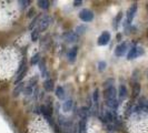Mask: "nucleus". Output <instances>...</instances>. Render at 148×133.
Masks as SVG:
<instances>
[{
    "instance_id": "1",
    "label": "nucleus",
    "mask_w": 148,
    "mask_h": 133,
    "mask_svg": "<svg viewBox=\"0 0 148 133\" xmlns=\"http://www.w3.org/2000/svg\"><path fill=\"white\" fill-rule=\"evenodd\" d=\"M144 48H141L139 45H137V44H134L133 47L129 49V51L127 53V59L128 60H133V59H136V58H138V57H140L144 54Z\"/></svg>"
},
{
    "instance_id": "2",
    "label": "nucleus",
    "mask_w": 148,
    "mask_h": 133,
    "mask_svg": "<svg viewBox=\"0 0 148 133\" xmlns=\"http://www.w3.org/2000/svg\"><path fill=\"white\" fill-rule=\"evenodd\" d=\"M137 9H138V6H137V3L136 2H134L133 5L129 7V9L127 10V14H126V27L127 26H130L132 24V22H133L134 18H135V16L137 14Z\"/></svg>"
},
{
    "instance_id": "3",
    "label": "nucleus",
    "mask_w": 148,
    "mask_h": 133,
    "mask_svg": "<svg viewBox=\"0 0 148 133\" xmlns=\"http://www.w3.org/2000/svg\"><path fill=\"white\" fill-rule=\"evenodd\" d=\"M52 19L50 16L48 15H44L41 17V19H40V21L38 23L37 26V29L40 31V32H42V31H46V30L48 29V27L50 26V23H51Z\"/></svg>"
},
{
    "instance_id": "4",
    "label": "nucleus",
    "mask_w": 148,
    "mask_h": 133,
    "mask_svg": "<svg viewBox=\"0 0 148 133\" xmlns=\"http://www.w3.org/2000/svg\"><path fill=\"white\" fill-rule=\"evenodd\" d=\"M79 16V19L84 22H91L94 20V12L90 10V9H82V11L78 14Z\"/></svg>"
},
{
    "instance_id": "5",
    "label": "nucleus",
    "mask_w": 148,
    "mask_h": 133,
    "mask_svg": "<svg viewBox=\"0 0 148 133\" xmlns=\"http://www.w3.org/2000/svg\"><path fill=\"white\" fill-rule=\"evenodd\" d=\"M62 39L66 41L67 43H75V42H77V41H78L79 36H78L75 31L69 30V31H66V32H64V33H62Z\"/></svg>"
},
{
    "instance_id": "6",
    "label": "nucleus",
    "mask_w": 148,
    "mask_h": 133,
    "mask_svg": "<svg viewBox=\"0 0 148 133\" xmlns=\"http://www.w3.org/2000/svg\"><path fill=\"white\" fill-rule=\"evenodd\" d=\"M110 39H111L110 32L104 31V32H101V35H100V36L98 37V39H97V44L100 45V47L107 45V44L110 42Z\"/></svg>"
},
{
    "instance_id": "7",
    "label": "nucleus",
    "mask_w": 148,
    "mask_h": 133,
    "mask_svg": "<svg viewBox=\"0 0 148 133\" xmlns=\"http://www.w3.org/2000/svg\"><path fill=\"white\" fill-rule=\"evenodd\" d=\"M127 50H128V43H127L126 41H124V42H121V43H119L117 47H116V49H115V56L116 57H124L125 54H126Z\"/></svg>"
},
{
    "instance_id": "8",
    "label": "nucleus",
    "mask_w": 148,
    "mask_h": 133,
    "mask_svg": "<svg viewBox=\"0 0 148 133\" xmlns=\"http://www.w3.org/2000/svg\"><path fill=\"white\" fill-rule=\"evenodd\" d=\"M118 92L115 86L105 89V100H111V99H117Z\"/></svg>"
},
{
    "instance_id": "9",
    "label": "nucleus",
    "mask_w": 148,
    "mask_h": 133,
    "mask_svg": "<svg viewBox=\"0 0 148 133\" xmlns=\"http://www.w3.org/2000/svg\"><path fill=\"white\" fill-rule=\"evenodd\" d=\"M77 54H78V47H73L69 51H68V54H67V58H68V61L70 63H74L76 61V58H77Z\"/></svg>"
},
{
    "instance_id": "10",
    "label": "nucleus",
    "mask_w": 148,
    "mask_h": 133,
    "mask_svg": "<svg viewBox=\"0 0 148 133\" xmlns=\"http://www.w3.org/2000/svg\"><path fill=\"white\" fill-rule=\"evenodd\" d=\"M39 64V70H40V73H41V77H45V78H49V72H48V69H47V66H46V61L45 59L41 58L40 60V62L38 63Z\"/></svg>"
},
{
    "instance_id": "11",
    "label": "nucleus",
    "mask_w": 148,
    "mask_h": 133,
    "mask_svg": "<svg viewBox=\"0 0 148 133\" xmlns=\"http://www.w3.org/2000/svg\"><path fill=\"white\" fill-rule=\"evenodd\" d=\"M117 92H118V96L120 100H125L128 96V90H127V87L125 84H120Z\"/></svg>"
},
{
    "instance_id": "12",
    "label": "nucleus",
    "mask_w": 148,
    "mask_h": 133,
    "mask_svg": "<svg viewBox=\"0 0 148 133\" xmlns=\"http://www.w3.org/2000/svg\"><path fill=\"white\" fill-rule=\"evenodd\" d=\"M87 120L88 119H79L78 123V133H87Z\"/></svg>"
},
{
    "instance_id": "13",
    "label": "nucleus",
    "mask_w": 148,
    "mask_h": 133,
    "mask_svg": "<svg viewBox=\"0 0 148 133\" xmlns=\"http://www.w3.org/2000/svg\"><path fill=\"white\" fill-rule=\"evenodd\" d=\"M44 16V14H39V15H37L34 19H32V21L30 22V24H29V30H35L36 28H37V26H38V23H39V21H40V19H41V17Z\"/></svg>"
},
{
    "instance_id": "14",
    "label": "nucleus",
    "mask_w": 148,
    "mask_h": 133,
    "mask_svg": "<svg viewBox=\"0 0 148 133\" xmlns=\"http://www.w3.org/2000/svg\"><path fill=\"white\" fill-rule=\"evenodd\" d=\"M55 93H56V96H57L59 100H65V98H66V91H65L64 87L58 86V87L56 88V90H55Z\"/></svg>"
},
{
    "instance_id": "15",
    "label": "nucleus",
    "mask_w": 148,
    "mask_h": 133,
    "mask_svg": "<svg viewBox=\"0 0 148 133\" xmlns=\"http://www.w3.org/2000/svg\"><path fill=\"white\" fill-rule=\"evenodd\" d=\"M74 108V101L71 99L66 100L64 103H62V111L64 112H70Z\"/></svg>"
},
{
    "instance_id": "16",
    "label": "nucleus",
    "mask_w": 148,
    "mask_h": 133,
    "mask_svg": "<svg viewBox=\"0 0 148 133\" xmlns=\"http://www.w3.org/2000/svg\"><path fill=\"white\" fill-rule=\"evenodd\" d=\"M55 88V86H53V81H52V79L50 78H48V79H46L44 81V89L47 91V92H51L52 90Z\"/></svg>"
},
{
    "instance_id": "17",
    "label": "nucleus",
    "mask_w": 148,
    "mask_h": 133,
    "mask_svg": "<svg viewBox=\"0 0 148 133\" xmlns=\"http://www.w3.org/2000/svg\"><path fill=\"white\" fill-rule=\"evenodd\" d=\"M133 98H138L139 94H140V91H141V88H140V84H139V82H134L133 84Z\"/></svg>"
},
{
    "instance_id": "18",
    "label": "nucleus",
    "mask_w": 148,
    "mask_h": 133,
    "mask_svg": "<svg viewBox=\"0 0 148 133\" xmlns=\"http://www.w3.org/2000/svg\"><path fill=\"white\" fill-rule=\"evenodd\" d=\"M23 89H25V83H23V82H20L19 84H17V86L15 87V89H14V92H12V96H19Z\"/></svg>"
},
{
    "instance_id": "19",
    "label": "nucleus",
    "mask_w": 148,
    "mask_h": 133,
    "mask_svg": "<svg viewBox=\"0 0 148 133\" xmlns=\"http://www.w3.org/2000/svg\"><path fill=\"white\" fill-rule=\"evenodd\" d=\"M37 5L40 9H42V10H48V9L50 8V1H48V0H39L37 2Z\"/></svg>"
},
{
    "instance_id": "20",
    "label": "nucleus",
    "mask_w": 148,
    "mask_h": 133,
    "mask_svg": "<svg viewBox=\"0 0 148 133\" xmlns=\"http://www.w3.org/2000/svg\"><path fill=\"white\" fill-rule=\"evenodd\" d=\"M41 56H40V53L39 52H37L36 54H34L32 57H31V59H30V64L34 66H37L38 63L40 62V60H41V58H40Z\"/></svg>"
},
{
    "instance_id": "21",
    "label": "nucleus",
    "mask_w": 148,
    "mask_h": 133,
    "mask_svg": "<svg viewBox=\"0 0 148 133\" xmlns=\"http://www.w3.org/2000/svg\"><path fill=\"white\" fill-rule=\"evenodd\" d=\"M92 103L96 105L97 108H98V103H99V90L98 89H95L94 90V93H92ZM99 109V108H98Z\"/></svg>"
},
{
    "instance_id": "22",
    "label": "nucleus",
    "mask_w": 148,
    "mask_h": 133,
    "mask_svg": "<svg viewBox=\"0 0 148 133\" xmlns=\"http://www.w3.org/2000/svg\"><path fill=\"white\" fill-rule=\"evenodd\" d=\"M121 19H123V12L120 11V12H118V15L115 17V20H114V28L115 29L118 28L119 23L121 22Z\"/></svg>"
},
{
    "instance_id": "23",
    "label": "nucleus",
    "mask_w": 148,
    "mask_h": 133,
    "mask_svg": "<svg viewBox=\"0 0 148 133\" xmlns=\"http://www.w3.org/2000/svg\"><path fill=\"white\" fill-rule=\"evenodd\" d=\"M86 30H87V27L86 26H84V24H80V26H78L77 28H76V33L78 35V36H82V35H84L85 32H86Z\"/></svg>"
},
{
    "instance_id": "24",
    "label": "nucleus",
    "mask_w": 148,
    "mask_h": 133,
    "mask_svg": "<svg viewBox=\"0 0 148 133\" xmlns=\"http://www.w3.org/2000/svg\"><path fill=\"white\" fill-rule=\"evenodd\" d=\"M39 36H40V31L36 28L35 30H32L31 31V41H37L38 39H39Z\"/></svg>"
},
{
    "instance_id": "25",
    "label": "nucleus",
    "mask_w": 148,
    "mask_h": 133,
    "mask_svg": "<svg viewBox=\"0 0 148 133\" xmlns=\"http://www.w3.org/2000/svg\"><path fill=\"white\" fill-rule=\"evenodd\" d=\"M97 66H98V70H99L100 72H103V71L106 70V68H107V62H106V61H99Z\"/></svg>"
},
{
    "instance_id": "26",
    "label": "nucleus",
    "mask_w": 148,
    "mask_h": 133,
    "mask_svg": "<svg viewBox=\"0 0 148 133\" xmlns=\"http://www.w3.org/2000/svg\"><path fill=\"white\" fill-rule=\"evenodd\" d=\"M115 84V80L114 79H107L106 81H105V83H104V87H105V89H107V88H109V87H112Z\"/></svg>"
},
{
    "instance_id": "27",
    "label": "nucleus",
    "mask_w": 148,
    "mask_h": 133,
    "mask_svg": "<svg viewBox=\"0 0 148 133\" xmlns=\"http://www.w3.org/2000/svg\"><path fill=\"white\" fill-rule=\"evenodd\" d=\"M19 2V5H20V7L22 9H25L26 7H28L30 3H31V1L30 0H20V1H18Z\"/></svg>"
},
{
    "instance_id": "28",
    "label": "nucleus",
    "mask_w": 148,
    "mask_h": 133,
    "mask_svg": "<svg viewBox=\"0 0 148 133\" xmlns=\"http://www.w3.org/2000/svg\"><path fill=\"white\" fill-rule=\"evenodd\" d=\"M36 10H35V8H30L29 10L27 11V17L28 18H35L36 17Z\"/></svg>"
},
{
    "instance_id": "29",
    "label": "nucleus",
    "mask_w": 148,
    "mask_h": 133,
    "mask_svg": "<svg viewBox=\"0 0 148 133\" xmlns=\"http://www.w3.org/2000/svg\"><path fill=\"white\" fill-rule=\"evenodd\" d=\"M82 0H76V1H74V6L75 7H79V6H82Z\"/></svg>"
},
{
    "instance_id": "30",
    "label": "nucleus",
    "mask_w": 148,
    "mask_h": 133,
    "mask_svg": "<svg viewBox=\"0 0 148 133\" xmlns=\"http://www.w3.org/2000/svg\"><path fill=\"white\" fill-rule=\"evenodd\" d=\"M73 133H78V129H77V128H74V131H73Z\"/></svg>"
},
{
    "instance_id": "31",
    "label": "nucleus",
    "mask_w": 148,
    "mask_h": 133,
    "mask_svg": "<svg viewBox=\"0 0 148 133\" xmlns=\"http://www.w3.org/2000/svg\"><path fill=\"white\" fill-rule=\"evenodd\" d=\"M145 110L148 111V101L146 102V105H145Z\"/></svg>"
},
{
    "instance_id": "32",
    "label": "nucleus",
    "mask_w": 148,
    "mask_h": 133,
    "mask_svg": "<svg viewBox=\"0 0 148 133\" xmlns=\"http://www.w3.org/2000/svg\"><path fill=\"white\" fill-rule=\"evenodd\" d=\"M59 133H66V132H65V130H64V129H61V128H60V132Z\"/></svg>"
},
{
    "instance_id": "33",
    "label": "nucleus",
    "mask_w": 148,
    "mask_h": 133,
    "mask_svg": "<svg viewBox=\"0 0 148 133\" xmlns=\"http://www.w3.org/2000/svg\"><path fill=\"white\" fill-rule=\"evenodd\" d=\"M146 9H147V12H148V3H147V7H146Z\"/></svg>"
},
{
    "instance_id": "34",
    "label": "nucleus",
    "mask_w": 148,
    "mask_h": 133,
    "mask_svg": "<svg viewBox=\"0 0 148 133\" xmlns=\"http://www.w3.org/2000/svg\"><path fill=\"white\" fill-rule=\"evenodd\" d=\"M147 36H148V30H147Z\"/></svg>"
},
{
    "instance_id": "35",
    "label": "nucleus",
    "mask_w": 148,
    "mask_h": 133,
    "mask_svg": "<svg viewBox=\"0 0 148 133\" xmlns=\"http://www.w3.org/2000/svg\"><path fill=\"white\" fill-rule=\"evenodd\" d=\"M147 78H148V72H147Z\"/></svg>"
}]
</instances>
